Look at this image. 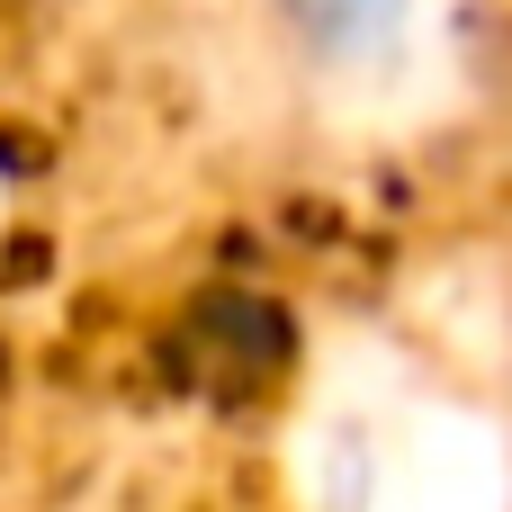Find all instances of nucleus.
I'll return each instance as SVG.
<instances>
[{
	"mask_svg": "<svg viewBox=\"0 0 512 512\" xmlns=\"http://www.w3.org/2000/svg\"><path fill=\"white\" fill-rule=\"evenodd\" d=\"M279 9L324 63H378V54H396L414 0H279Z\"/></svg>",
	"mask_w": 512,
	"mask_h": 512,
	"instance_id": "nucleus-1",
	"label": "nucleus"
}]
</instances>
